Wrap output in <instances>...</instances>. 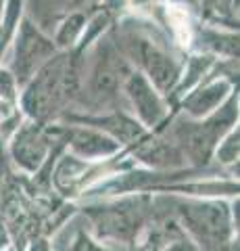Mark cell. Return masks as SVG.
<instances>
[{
	"instance_id": "6da1fadb",
	"label": "cell",
	"mask_w": 240,
	"mask_h": 251,
	"mask_svg": "<svg viewBox=\"0 0 240 251\" xmlns=\"http://www.w3.org/2000/svg\"><path fill=\"white\" fill-rule=\"evenodd\" d=\"M82 52V49L73 46L65 54H55L23 86L25 90L21 94V109L32 120H46L75 92Z\"/></svg>"
},
{
	"instance_id": "7a4b0ae2",
	"label": "cell",
	"mask_w": 240,
	"mask_h": 251,
	"mask_svg": "<svg viewBox=\"0 0 240 251\" xmlns=\"http://www.w3.org/2000/svg\"><path fill=\"white\" fill-rule=\"evenodd\" d=\"M238 117V97L230 94L218 113H211L205 122H182L175 128V136L195 161H207L215 143L221 138L234 120Z\"/></svg>"
},
{
	"instance_id": "3957f363",
	"label": "cell",
	"mask_w": 240,
	"mask_h": 251,
	"mask_svg": "<svg viewBox=\"0 0 240 251\" xmlns=\"http://www.w3.org/2000/svg\"><path fill=\"white\" fill-rule=\"evenodd\" d=\"M126 46H128V54L131 57V61L140 65L142 69L140 74L153 84V88L161 97L172 99V94L182 75L180 63H175L172 54L165 52L163 49H159L149 38H142L136 34L126 36Z\"/></svg>"
},
{
	"instance_id": "277c9868",
	"label": "cell",
	"mask_w": 240,
	"mask_h": 251,
	"mask_svg": "<svg viewBox=\"0 0 240 251\" xmlns=\"http://www.w3.org/2000/svg\"><path fill=\"white\" fill-rule=\"evenodd\" d=\"M55 54L57 44L48 40L36 25H32L29 19H23L15 36V61L11 74L17 88H23L38 74V69Z\"/></svg>"
},
{
	"instance_id": "5b68a950",
	"label": "cell",
	"mask_w": 240,
	"mask_h": 251,
	"mask_svg": "<svg viewBox=\"0 0 240 251\" xmlns=\"http://www.w3.org/2000/svg\"><path fill=\"white\" fill-rule=\"evenodd\" d=\"M131 74V69L128 65V61L123 59V54L117 50L111 40H100L98 42V59L92 72V94L103 99L115 97L119 86L128 80V75Z\"/></svg>"
},
{
	"instance_id": "8992f818",
	"label": "cell",
	"mask_w": 240,
	"mask_h": 251,
	"mask_svg": "<svg viewBox=\"0 0 240 251\" xmlns=\"http://www.w3.org/2000/svg\"><path fill=\"white\" fill-rule=\"evenodd\" d=\"M123 88H126V94L131 100L134 113L138 115L142 128H157L167 117V105L163 97L153 88V84L140 72L131 69L128 80L123 82Z\"/></svg>"
},
{
	"instance_id": "52a82bcc",
	"label": "cell",
	"mask_w": 240,
	"mask_h": 251,
	"mask_svg": "<svg viewBox=\"0 0 240 251\" xmlns=\"http://www.w3.org/2000/svg\"><path fill=\"white\" fill-rule=\"evenodd\" d=\"M228 97H230V82L221 77V80L203 84L196 92H190L182 100V107L192 120H203V117L215 113V109L226 103Z\"/></svg>"
},
{
	"instance_id": "ba28073f",
	"label": "cell",
	"mask_w": 240,
	"mask_h": 251,
	"mask_svg": "<svg viewBox=\"0 0 240 251\" xmlns=\"http://www.w3.org/2000/svg\"><path fill=\"white\" fill-rule=\"evenodd\" d=\"M15 157L27 168H36L46 151V138L38 124H27L17 132L15 138Z\"/></svg>"
},
{
	"instance_id": "9c48e42d",
	"label": "cell",
	"mask_w": 240,
	"mask_h": 251,
	"mask_svg": "<svg viewBox=\"0 0 240 251\" xmlns=\"http://www.w3.org/2000/svg\"><path fill=\"white\" fill-rule=\"evenodd\" d=\"M73 151H77L84 157H96V155H111L117 151V143L113 138L100 134L96 130H75L71 138Z\"/></svg>"
},
{
	"instance_id": "30bf717a",
	"label": "cell",
	"mask_w": 240,
	"mask_h": 251,
	"mask_svg": "<svg viewBox=\"0 0 240 251\" xmlns=\"http://www.w3.org/2000/svg\"><path fill=\"white\" fill-rule=\"evenodd\" d=\"M84 23H86V17H84V15H80V13L71 15V17H69L59 29V36H57L59 46L71 50L75 46V42L80 40L82 34H84Z\"/></svg>"
},
{
	"instance_id": "8fae6325",
	"label": "cell",
	"mask_w": 240,
	"mask_h": 251,
	"mask_svg": "<svg viewBox=\"0 0 240 251\" xmlns=\"http://www.w3.org/2000/svg\"><path fill=\"white\" fill-rule=\"evenodd\" d=\"M131 6H136V9H144V6H153L157 0H130Z\"/></svg>"
},
{
	"instance_id": "7c38bea8",
	"label": "cell",
	"mask_w": 240,
	"mask_h": 251,
	"mask_svg": "<svg viewBox=\"0 0 240 251\" xmlns=\"http://www.w3.org/2000/svg\"><path fill=\"white\" fill-rule=\"evenodd\" d=\"M2 6H4V4H2V0H0V9H2ZM0 15H2V11H0Z\"/></svg>"
}]
</instances>
